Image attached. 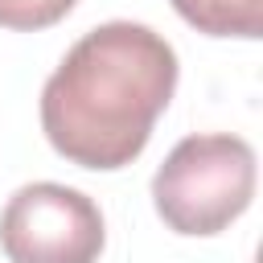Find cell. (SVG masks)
I'll list each match as a JSON object with an SVG mask.
<instances>
[{"label":"cell","instance_id":"6da1fadb","mask_svg":"<svg viewBox=\"0 0 263 263\" xmlns=\"http://www.w3.org/2000/svg\"><path fill=\"white\" fill-rule=\"evenodd\" d=\"M177 49L140 21H107L82 33L41 86V132L78 168H123L177 90Z\"/></svg>","mask_w":263,"mask_h":263},{"label":"cell","instance_id":"7a4b0ae2","mask_svg":"<svg viewBox=\"0 0 263 263\" xmlns=\"http://www.w3.org/2000/svg\"><path fill=\"white\" fill-rule=\"evenodd\" d=\"M255 197V148L230 132H197L173 144L152 177L160 222L189 238L222 234Z\"/></svg>","mask_w":263,"mask_h":263},{"label":"cell","instance_id":"3957f363","mask_svg":"<svg viewBox=\"0 0 263 263\" xmlns=\"http://www.w3.org/2000/svg\"><path fill=\"white\" fill-rule=\"evenodd\" d=\"M103 247V210L82 189L33 181L0 210V251L8 263H99Z\"/></svg>","mask_w":263,"mask_h":263},{"label":"cell","instance_id":"277c9868","mask_svg":"<svg viewBox=\"0 0 263 263\" xmlns=\"http://www.w3.org/2000/svg\"><path fill=\"white\" fill-rule=\"evenodd\" d=\"M185 25L205 37H259L263 0H173Z\"/></svg>","mask_w":263,"mask_h":263},{"label":"cell","instance_id":"5b68a950","mask_svg":"<svg viewBox=\"0 0 263 263\" xmlns=\"http://www.w3.org/2000/svg\"><path fill=\"white\" fill-rule=\"evenodd\" d=\"M78 0H0V29L16 33H37L58 25Z\"/></svg>","mask_w":263,"mask_h":263}]
</instances>
